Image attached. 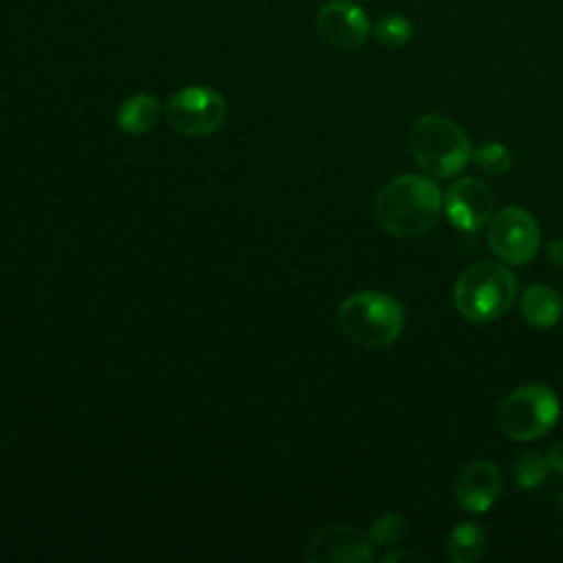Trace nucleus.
I'll use <instances>...</instances> for the list:
<instances>
[{
  "label": "nucleus",
  "mask_w": 563,
  "mask_h": 563,
  "mask_svg": "<svg viewBox=\"0 0 563 563\" xmlns=\"http://www.w3.org/2000/svg\"><path fill=\"white\" fill-rule=\"evenodd\" d=\"M227 119V103L220 92L207 86H185L167 101L169 125L187 136H207Z\"/></svg>",
  "instance_id": "423d86ee"
},
{
  "label": "nucleus",
  "mask_w": 563,
  "mask_h": 563,
  "mask_svg": "<svg viewBox=\"0 0 563 563\" xmlns=\"http://www.w3.org/2000/svg\"><path fill=\"white\" fill-rule=\"evenodd\" d=\"M545 460H548L550 471H554V473L563 475V440H561V442H556V444L548 451Z\"/></svg>",
  "instance_id": "aec40b11"
},
{
  "label": "nucleus",
  "mask_w": 563,
  "mask_h": 563,
  "mask_svg": "<svg viewBox=\"0 0 563 563\" xmlns=\"http://www.w3.org/2000/svg\"><path fill=\"white\" fill-rule=\"evenodd\" d=\"M548 460H543L539 453H521L515 462V482L521 488H537L548 477Z\"/></svg>",
  "instance_id": "f3484780"
},
{
  "label": "nucleus",
  "mask_w": 563,
  "mask_h": 563,
  "mask_svg": "<svg viewBox=\"0 0 563 563\" xmlns=\"http://www.w3.org/2000/svg\"><path fill=\"white\" fill-rule=\"evenodd\" d=\"M499 490H501L499 471L488 460L468 462L455 477V488H453L457 506L473 515L486 512L497 501Z\"/></svg>",
  "instance_id": "9b49d317"
},
{
  "label": "nucleus",
  "mask_w": 563,
  "mask_h": 563,
  "mask_svg": "<svg viewBox=\"0 0 563 563\" xmlns=\"http://www.w3.org/2000/svg\"><path fill=\"white\" fill-rule=\"evenodd\" d=\"M548 257L552 264L563 266V240H552L548 244Z\"/></svg>",
  "instance_id": "412c9836"
},
{
  "label": "nucleus",
  "mask_w": 563,
  "mask_h": 563,
  "mask_svg": "<svg viewBox=\"0 0 563 563\" xmlns=\"http://www.w3.org/2000/svg\"><path fill=\"white\" fill-rule=\"evenodd\" d=\"M442 207L453 227L462 231H477L493 218L495 198L486 183L464 176L449 187L442 198Z\"/></svg>",
  "instance_id": "9d476101"
},
{
  "label": "nucleus",
  "mask_w": 563,
  "mask_h": 563,
  "mask_svg": "<svg viewBox=\"0 0 563 563\" xmlns=\"http://www.w3.org/2000/svg\"><path fill=\"white\" fill-rule=\"evenodd\" d=\"M561 405L556 394L541 383L517 387L499 407L501 431L517 442H530L545 435L559 420Z\"/></svg>",
  "instance_id": "39448f33"
},
{
  "label": "nucleus",
  "mask_w": 563,
  "mask_h": 563,
  "mask_svg": "<svg viewBox=\"0 0 563 563\" xmlns=\"http://www.w3.org/2000/svg\"><path fill=\"white\" fill-rule=\"evenodd\" d=\"M486 534L475 521H460L446 537V556L453 563H475L484 554Z\"/></svg>",
  "instance_id": "4468645a"
},
{
  "label": "nucleus",
  "mask_w": 563,
  "mask_h": 563,
  "mask_svg": "<svg viewBox=\"0 0 563 563\" xmlns=\"http://www.w3.org/2000/svg\"><path fill=\"white\" fill-rule=\"evenodd\" d=\"M409 150L418 167L433 178L455 176L473 156L466 132L442 114L416 119L409 132Z\"/></svg>",
  "instance_id": "7ed1b4c3"
},
{
  "label": "nucleus",
  "mask_w": 563,
  "mask_h": 563,
  "mask_svg": "<svg viewBox=\"0 0 563 563\" xmlns=\"http://www.w3.org/2000/svg\"><path fill=\"white\" fill-rule=\"evenodd\" d=\"M517 297L515 273L497 262L468 264L455 279L453 303L466 321L486 323L499 319Z\"/></svg>",
  "instance_id": "f03ea898"
},
{
  "label": "nucleus",
  "mask_w": 563,
  "mask_h": 563,
  "mask_svg": "<svg viewBox=\"0 0 563 563\" xmlns=\"http://www.w3.org/2000/svg\"><path fill=\"white\" fill-rule=\"evenodd\" d=\"M541 244L537 220L521 207H504L490 218L488 246L506 264L530 262Z\"/></svg>",
  "instance_id": "0eeeda50"
},
{
  "label": "nucleus",
  "mask_w": 563,
  "mask_h": 563,
  "mask_svg": "<svg viewBox=\"0 0 563 563\" xmlns=\"http://www.w3.org/2000/svg\"><path fill=\"white\" fill-rule=\"evenodd\" d=\"M438 185L422 174H400L389 180L374 200L378 227L394 238H418L429 233L442 213Z\"/></svg>",
  "instance_id": "f257e3e1"
},
{
  "label": "nucleus",
  "mask_w": 563,
  "mask_h": 563,
  "mask_svg": "<svg viewBox=\"0 0 563 563\" xmlns=\"http://www.w3.org/2000/svg\"><path fill=\"white\" fill-rule=\"evenodd\" d=\"M161 117V101L154 95H134L125 99L117 110V125L125 134L150 132Z\"/></svg>",
  "instance_id": "ddd939ff"
},
{
  "label": "nucleus",
  "mask_w": 563,
  "mask_h": 563,
  "mask_svg": "<svg viewBox=\"0 0 563 563\" xmlns=\"http://www.w3.org/2000/svg\"><path fill=\"white\" fill-rule=\"evenodd\" d=\"M372 539L356 526L334 523L321 528L306 545L303 559L310 563H367L372 561Z\"/></svg>",
  "instance_id": "6e6552de"
},
{
  "label": "nucleus",
  "mask_w": 563,
  "mask_h": 563,
  "mask_svg": "<svg viewBox=\"0 0 563 563\" xmlns=\"http://www.w3.org/2000/svg\"><path fill=\"white\" fill-rule=\"evenodd\" d=\"M521 317L532 328H552L561 319V297L543 284H532L521 292Z\"/></svg>",
  "instance_id": "f8f14e48"
},
{
  "label": "nucleus",
  "mask_w": 563,
  "mask_h": 563,
  "mask_svg": "<svg viewBox=\"0 0 563 563\" xmlns=\"http://www.w3.org/2000/svg\"><path fill=\"white\" fill-rule=\"evenodd\" d=\"M317 31L332 48L354 51L367 40L372 24L361 4L352 0H330L319 9Z\"/></svg>",
  "instance_id": "1a4fd4ad"
},
{
  "label": "nucleus",
  "mask_w": 563,
  "mask_h": 563,
  "mask_svg": "<svg viewBox=\"0 0 563 563\" xmlns=\"http://www.w3.org/2000/svg\"><path fill=\"white\" fill-rule=\"evenodd\" d=\"M339 325L352 341L365 347H385L400 336L405 308L396 297L385 292H354L339 306Z\"/></svg>",
  "instance_id": "20e7f679"
},
{
  "label": "nucleus",
  "mask_w": 563,
  "mask_h": 563,
  "mask_svg": "<svg viewBox=\"0 0 563 563\" xmlns=\"http://www.w3.org/2000/svg\"><path fill=\"white\" fill-rule=\"evenodd\" d=\"M413 26L411 22L400 13H387L374 24V35L380 44L389 48H400L411 40Z\"/></svg>",
  "instance_id": "2eb2a0df"
},
{
  "label": "nucleus",
  "mask_w": 563,
  "mask_h": 563,
  "mask_svg": "<svg viewBox=\"0 0 563 563\" xmlns=\"http://www.w3.org/2000/svg\"><path fill=\"white\" fill-rule=\"evenodd\" d=\"M471 158L484 174H493V176L504 174L512 163L510 150L501 143H486V145L477 147Z\"/></svg>",
  "instance_id": "a211bd4d"
},
{
  "label": "nucleus",
  "mask_w": 563,
  "mask_h": 563,
  "mask_svg": "<svg viewBox=\"0 0 563 563\" xmlns=\"http://www.w3.org/2000/svg\"><path fill=\"white\" fill-rule=\"evenodd\" d=\"M561 508H563V495H561Z\"/></svg>",
  "instance_id": "4be33fe9"
},
{
  "label": "nucleus",
  "mask_w": 563,
  "mask_h": 563,
  "mask_svg": "<svg viewBox=\"0 0 563 563\" xmlns=\"http://www.w3.org/2000/svg\"><path fill=\"white\" fill-rule=\"evenodd\" d=\"M367 534H369L372 543L378 548L396 545L407 534V521L398 512H385L372 521Z\"/></svg>",
  "instance_id": "dca6fc26"
},
{
  "label": "nucleus",
  "mask_w": 563,
  "mask_h": 563,
  "mask_svg": "<svg viewBox=\"0 0 563 563\" xmlns=\"http://www.w3.org/2000/svg\"><path fill=\"white\" fill-rule=\"evenodd\" d=\"M383 563H398V561H413V563H420V561H424L422 559V554H418L416 550H409V548H396V550H391V552H387V554H383V559H380Z\"/></svg>",
  "instance_id": "6ab92c4d"
}]
</instances>
